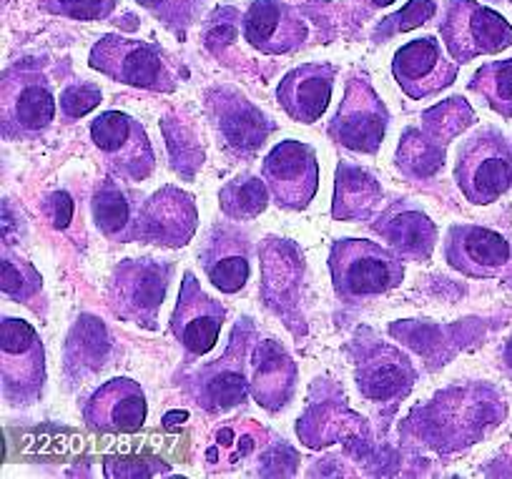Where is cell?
Returning <instances> with one entry per match:
<instances>
[{
  "label": "cell",
  "instance_id": "22",
  "mask_svg": "<svg viewBox=\"0 0 512 479\" xmlns=\"http://www.w3.org/2000/svg\"><path fill=\"white\" fill-rule=\"evenodd\" d=\"M251 397L259 407L269 412H279L292 399L297 384V367L287 349L277 339H262L254 344L249 364Z\"/></svg>",
  "mask_w": 512,
  "mask_h": 479
},
{
  "label": "cell",
  "instance_id": "33",
  "mask_svg": "<svg viewBox=\"0 0 512 479\" xmlns=\"http://www.w3.org/2000/svg\"><path fill=\"white\" fill-rule=\"evenodd\" d=\"M118 0H38V8L48 16L71 18V21H106L116 11Z\"/></svg>",
  "mask_w": 512,
  "mask_h": 479
},
{
  "label": "cell",
  "instance_id": "5",
  "mask_svg": "<svg viewBox=\"0 0 512 479\" xmlns=\"http://www.w3.org/2000/svg\"><path fill=\"white\" fill-rule=\"evenodd\" d=\"M0 382L11 407H31L46 387V349L36 329L18 316L0 322Z\"/></svg>",
  "mask_w": 512,
  "mask_h": 479
},
{
  "label": "cell",
  "instance_id": "35",
  "mask_svg": "<svg viewBox=\"0 0 512 479\" xmlns=\"http://www.w3.org/2000/svg\"><path fill=\"white\" fill-rule=\"evenodd\" d=\"M98 103H101V91L91 83H73V86L63 88L61 93V111L71 121L91 113Z\"/></svg>",
  "mask_w": 512,
  "mask_h": 479
},
{
  "label": "cell",
  "instance_id": "16",
  "mask_svg": "<svg viewBox=\"0 0 512 479\" xmlns=\"http://www.w3.org/2000/svg\"><path fill=\"white\" fill-rule=\"evenodd\" d=\"M196 204L186 191L166 186L151 194L139 211V241L141 244L181 249L189 244L196 229Z\"/></svg>",
  "mask_w": 512,
  "mask_h": 479
},
{
  "label": "cell",
  "instance_id": "28",
  "mask_svg": "<svg viewBox=\"0 0 512 479\" xmlns=\"http://www.w3.org/2000/svg\"><path fill=\"white\" fill-rule=\"evenodd\" d=\"M472 93H480L497 113L512 116V61L487 63L472 76Z\"/></svg>",
  "mask_w": 512,
  "mask_h": 479
},
{
  "label": "cell",
  "instance_id": "15",
  "mask_svg": "<svg viewBox=\"0 0 512 479\" xmlns=\"http://www.w3.org/2000/svg\"><path fill=\"white\" fill-rule=\"evenodd\" d=\"M241 33L264 56L294 53L309 38L307 21L284 0H254L241 18Z\"/></svg>",
  "mask_w": 512,
  "mask_h": 479
},
{
  "label": "cell",
  "instance_id": "19",
  "mask_svg": "<svg viewBox=\"0 0 512 479\" xmlns=\"http://www.w3.org/2000/svg\"><path fill=\"white\" fill-rule=\"evenodd\" d=\"M354 379H357L359 394L364 399L387 404L400 402L410 394L417 382V372L410 357L402 354L400 349L390 347V344H374L357 362Z\"/></svg>",
  "mask_w": 512,
  "mask_h": 479
},
{
  "label": "cell",
  "instance_id": "29",
  "mask_svg": "<svg viewBox=\"0 0 512 479\" xmlns=\"http://www.w3.org/2000/svg\"><path fill=\"white\" fill-rule=\"evenodd\" d=\"M0 269H3V284H0V289H3V296H8V299L26 304V301H31L33 296H38L43 291V279L36 266L13 254L11 249H3Z\"/></svg>",
  "mask_w": 512,
  "mask_h": 479
},
{
  "label": "cell",
  "instance_id": "18",
  "mask_svg": "<svg viewBox=\"0 0 512 479\" xmlns=\"http://www.w3.org/2000/svg\"><path fill=\"white\" fill-rule=\"evenodd\" d=\"M510 244L497 231L475 224H455L447 231L445 261L470 279L497 276L510 261Z\"/></svg>",
  "mask_w": 512,
  "mask_h": 479
},
{
  "label": "cell",
  "instance_id": "37",
  "mask_svg": "<svg viewBox=\"0 0 512 479\" xmlns=\"http://www.w3.org/2000/svg\"><path fill=\"white\" fill-rule=\"evenodd\" d=\"M46 211L51 216V224L56 229H66L73 219V201L66 191H56V194L48 196L46 201Z\"/></svg>",
  "mask_w": 512,
  "mask_h": 479
},
{
  "label": "cell",
  "instance_id": "7",
  "mask_svg": "<svg viewBox=\"0 0 512 479\" xmlns=\"http://www.w3.org/2000/svg\"><path fill=\"white\" fill-rule=\"evenodd\" d=\"M455 181L462 196L475 206L495 204L512 186V156L505 138L482 131L460 148Z\"/></svg>",
  "mask_w": 512,
  "mask_h": 479
},
{
  "label": "cell",
  "instance_id": "34",
  "mask_svg": "<svg viewBox=\"0 0 512 479\" xmlns=\"http://www.w3.org/2000/svg\"><path fill=\"white\" fill-rule=\"evenodd\" d=\"M239 427L236 424H226V427H221L219 432H216V439H214V447L216 449H226V452H231L229 462L236 464L241 457H249L251 452H254L256 442H259V427H256L251 419H246L244 427H241V434Z\"/></svg>",
  "mask_w": 512,
  "mask_h": 479
},
{
  "label": "cell",
  "instance_id": "2",
  "mask_svg": "<svg viewBox=\"0 0 512 479\" xmlns=\"http://www.w3.org/2000/svg\"><path fill=\"white\" fill-rule=\"evenodd\" d=\"M88 66L116 83L154 93H171L184 71L161 46L139 38L103 36L88 53Z\"/></svg>",
  "mask_w": 512,
  "mask_h": 479
},
{
  "label": "cell",
  "instance_id": "31",
  "mask_svg": "<svg viewBox=\"0 0 512 479\" xmlns=\"http://www.w3.org/2000/svg\"><path fill=\"white\" fill-rule=\"evenodd\" d=\"M136 3L146 8V13H151L161 26L176 33L194 26L204 11V0H136Z\"/></svg>",
  "mask_w": 512,
  "mask_h": 479
},
{
  "label": "cell",
  "instance_id": "4",
  "mask_svg": "<svg viewBox=\"0 0 512 479\" xmlns=\"http://www.w3.org/2000/svg\"><path fill=\"white\" fill-rule=\"evenodd\" d=\"M171 274L174 264L156 259L118 261L106 284L108 306L123 322H131L141 329H156Z\"/></svg>",
  "mask_w": 512,
  "mask_h": 479
},
{
  "label": "cell",
  "instance_id": "12",
  "mask_svg": "<svg viewBox=\"0 0 512 479\" xmlns=\"http://www.w3.org/2000/svg\"><path fill=\"white\" fill-rule=\"evenodd\" d=\"M264 184L274 204L284 211H302L319 189V166L314 148L299 141H282L262 164Z\"/></svg>",
  "mask_w": 512,
  "mask_h": 479
},
{
  "label": "cell",
  "instance_id": "21",
  "mask_svg": "<svg viewBox=\"0 0 512 479\" xmlns=\"http://www.w3.org/2000/svg\"><path fill=\"white\" fill-rule=\"evenodd\" d=\"M337 68L329 63H304L282 78L277 101L292 121L317 123L332 101Z\"/></svg>",
  "mask_w": 512,
  "mask_h": 479
},
{
  "label": "cell",
  "instance_id": "17",
  "mask_svg": "<svg viewBox=\"0 0 512 479\" xmlns=\"http://www.w3.org/2000/svg\"><path fill=\"white\" fill-rule=\"evenodd\" d=\"M146 414L149 407H146L144 389L139 382L126 377L101 384L83 407V419L88 427L106 434L139 432L146 422Z\"/></svg>",
  "mask_w": 512,
  "mask_h": 479
},
{
  "label": "cell",
  "instance_id": "26",
  "mask_svg": "<svg viewBox=\"0 0 512 479\" xmlns=\"http://www.w3.org/2000/svg\"><path fill=\"white\" fill-rule=\"evenodd\" d=\"M442 161H445V146L427 136L422 128H410L402 133L400 148H397V166L402 174L412 179H430L442 169Z\"/></svg>",
  "mask_w": 512,
  "mask_h": 479
},
{
  "label": "cell",
  "instance_id": "27",
  "mask_svg": "<svg viewBox=\"0 0 512 479\" xmlns=\"http://www.w3.org/2000/svg\"><path fill=\"white\" fill-rule=\"evenodd\" d=\"M267 204H269L267 184L251 174L229 181V184L219 191L221 214L231 221L254 219V216H259L264 209H267Z\"/></svg>",
  "mask_w": 512,
  "mask_h": 479
},
{
  "label": "cell",
  "instance_id": "20",
  "mask_svg": "<svg viewBox=\"0 0 512 479\" xmlns=\"http://www.w3.org/2000/svg\"><path fill=\"white\" fill-rule=\"evenodd\" d=\"M201 266L206 279L224 294H236L251 274L249 236L231 224H216L201 246Z\"/></svg>",
  "mask_w": 512,
  "mask_h": 479
},
{
  "label": "cell",
  "instance_id": "6",
  "mask_svg": "<svg viewBox=\"0 0 512 479\" xmlns=\"http://www.w3.org/2000/svg\"><path fill=\"white\" fill-rule=\"evenodd\" d=\"M56 116L51 78L36 66L18 63L3 73V141L41 136Z\"/></svg>",
  "mask_w": 512,
  "mask_h": 479
},
{
  "label": "cell",
  "instance_id": "40",
  "mask_svg": "<svg viewBox=\"0 0 512 479\" xmlns=\"http://www.w3.org/2000/svg\"><path fill=\"white\" fill-rule=\"evenodd\" d=\"M500 362H502V369H505V372L512 377V334L505 339V344H502Z\"/></svg>",
  "mask_w": 512,
  "mask_h": 479
},
{
  "label": "cell",
  "instance_id": "38",
  "mask_svg": "<svg viewBox=\"0 0 512 479\" xmlns=\"http://www.w3.org/2000/svg\"><path fill=\"white\" fill-rule=\"evenodd\" d=\"M234 41V21H219V18H214L211 21V31L204 33V43L206 48H211V51H216L219 46H226V43Z\"/></svg>",
  "mask_w": 512,
  "mask_h": 479
},
{
  "label": "cell",
  "instance_id": "10",
  "mask_svg": "<svg viewBox=\"0 0 512 479\" xmlns=\"http://www.w3.org/2000/svg\"><path fill=\"white\" fill-rule=\"evenodd\" d=\"M390 126V111L369 83V76L354 73L327 133L354 153H377Z\"/></svg>",
  "mask_w": 512,
  "mask_h": 479
},
{
  "label": "cell",
  "instance_id": "32",
  "mask_svg": "<svg viewBox=\"0 0 512 479\" xmlns=\"http://www.w3.org/2000/svg\"><path fill=\"white\" fill-rule=\"evenodd\" d=\"M437 6L435 0H410L402 11H397L395 16L384 18L377 23V28L372 31V41L382 43L387 38H395L400 33L415 31V28L425 26L432 16H435Z\"/></svg>",
  "mask_w": 512,
  "mask_h": 479
},
{
  "label": "cell",
  "instance_id": "36",
  "mask_svg": "<svg viewBox=\"0 0 512 479\" xmlns=\"http://www.w3.org/2000/svg\"><path fill=\"white\" fill-rule=\"evenodd\" d=\"M161 128H164V136L169 138V148H171V158H174V161H171V164H176V161H179L181 158V153H176V141H181V133L179 131H174V126H171L169 121H161ZM184 164H191V169H199V164H201V146H199V141H191V143H184ZM181 169H184V166H181ZM179 169V171H181Z\"/></svg>",
  "mask_w": 512,
  "mask_h": 479
},
{
  "label": "cell",
  "instance_id": "1",
  "mask_svg": "<svg viewBox=\"0 0 512 479\" xmlns=\"http://www.w3.org/2000/svg\"><path fill=\"white\" fill-rule=\"evenodd\" d=\"M256 344V329L251 319L241 316L231 329L229 347L214 362L194 369L186 377L184 392L191 402L209 414H224L239 407L251 394L249 364Z\"/></svg>",
  "mask_w": 512,
  "mask_h": 479
},
{
  "label": "cell",
  "instance_id": "13",
  "mask_svg": "<svg viewBox=\"0 0 512 479\" xmlns=\"http://www.w3.org/2000/svg\"><path fill=\"white\" fill-rule=\"evenodd\" d=\"M226 322V306L206 294L196 276L186 271L181 281L179 301L171 314V334L184 349V362L191 364L209 354L219 342L221 327Z\"/></svg>",
  "mask_w": 512,
  "mask_h": 479
},
{
  "label": "cell",
  "instance_id": "3",
  "mask_svg": "<svg viewBox=\"0 0 512 479\" xmlns=\"http://www.w3.org/2000/svg\"><path fill=\"white\" fill-rule=\"evenodd\" d=\"M337 296L349 304L390 294L405 279V264L390 249L367 239H339L329 251Z\"/></svg>",
  "mask_w": 512,
  "mask_h": 479
},
{
  "label": "cell",
  "instance_id": "30",
  "mask_svg": "<svg viewBox=\"0 0 512 479\" xmlns=\"http://www.w3.org/2000/svg\"><path fill=\"white\" fill-rule=\"evenodd\" d=\"M472 123V111L462 98H450V101L440 103L432 111H427L422 116V131L430 138H435L437 143L447 146L452 136L462 131L465 126Z\"/></svg>",
  "mask_w": 512,
  "mask_h": 479
},
{
  "label": "cell",
  "instance_id": "8",
  "mask_svg": "<svg viewBox=\"0 0 512 479\" xmlns=\"http://www.w3.org/2000/svg\"><path fill=\"white\" fill-rule=\"evenodd\" d=\"M440 33L447 53L457 63L492 56L512 46L510 23L477 0H450Z\"/></svg>",
  "mask_w": 512,
  "mask_h": 479
},
{
  "label": "cell",
  "instance_id": "41",
  "mask_svg": "<svg viewBox=\"0 0 512 479\" xmlns=\"http://www.w3.org/2000/svg\"><path fill=\"white\" fill-rule=\"evenodd\" d=\"M186 422V412H171L164 417V424H179Z\"/></svg>",
  "mask_w": 512,
  "mask_h": 479
},
{
  "label": "cell",
  "instance_id": "14",
  "mask_svg": "<svg viewBox=\"0 0 512 479\" xmlns=\"http://www.w3.org/2000/svg\"><path fill=\"white\" fill-rule=\"evenodd\" d=\"M457 66L450 53L432 36L417 38L402 46L392 58V76L407 98L422 101L452 86L457 78Z\"/></svg>",
  "mask_w": 512,
  "mask_h": 479
},
{
  "label": "cell",
  "instance_id": "9",
  "mask_svg": "<svg viewBox=\"0 0 512 479\" xmlns=\"http://www.w3.org/2000/svg\"><path fill=\"white\" fill-rule=\"evenodd\" d=\"M91 141L121 181L139 184L156 169L151 138L141 121L121 111H106L91 121Z\"/></svg>",
  "mask_w": 512,
  "mask_h": 479
},
{
  "label": "cell",
  "instance_id": "11",
  "mask_svg": "<svg viewBox=\"0 0 512 479\" xmlns=\"http://www.w3.org/2000/svg\"><path fill=\"white\" fill-rule=\"evenodd\" d=\"M206 113L221 148L234 158L254 156L264 146L269 133L277 128L272 118L264 116L249 98L234 88H214L206 93Z\"/></svg>",
  "mask_w": 512,
  "mask_h": 479
},
{
  "label": "cell",
  "instance_id": "23",
  "mask_svg": "<svg viewBox=\"0 0 512 479\" xmlns=\"http://www.w3.org/2000/svg\"><path fill=\"white\" fill-rule=\"evenodd\" d=\"M397 256L415 264L432 259L437 241V226L430 216L412 204H395L384 211L372 226Z\"/></svg>",
  "mask_w": 512,
  "mask_h": 479
},
{
  "label": "cell",
  "instance_id": "24",
  "mask_svg": "<svg viewBox=\"0 0 512 479\" xmlns=\"http://www.w3.org/2000/svg\"><path fill=\"white\" fill-rule=\"evenodd\" d=\"M139 211L118 181H98L91 194V216L96 229L116 244L139 241Z\"/></svg>",
  "mask_w": 512,
  "mask_h": 479
},
{
  "label": "cell",
  "instance_id": "39",
  "mask_svg": "<svg viewBox=\"0 0 512 479\" xmlns=\"http://www.w3.org/2000/svg\"><path fill=\"white\" fill-rule=\"evenodd\" d=\"M392 3H395V0H354V6L359 8V13H372V11H379V8H387V6H392Z\"/></svg>",
  "mask_w": 512,
  "mask_h": 479
},
{
  "label": "cell",
  "instance_id": "25",
  "mask_svg": "<svg viewBox=\"0 0 512 479\" xmlns=\"http://www.w3.org/2000/svg\"><path fill=\"white\" fill-rule=\"evenodd\" d=\"M382 199V189L372 174L352 164H339L337 191H334L332 216L339 221H364L372 216Z\"/></svg>",
  "mask_w": 512,
  "mask_h": 479
}]
</instances>
